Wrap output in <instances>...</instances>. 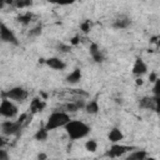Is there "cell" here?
Returning a JSON list of instances; mask_svg holds the SVG:
<instances>
[{
	"instance_id": "obj_1",
	"label": "cell",
	"mask_w": 160,
	"mask_h": 160,
	"mask_svg": "<svg viewBox=\"0 0 160 160\" xmlns=\"http://www.w3.org/2000/svg\"><path fill=\"white\" fill-rule=\"evenodd\" d=\"M64 128L71 140L82 139V138L88 136L90 132V126L80 120H70Z\"/></svg>"
},
{
	"instance_id": "obj_2",
	"label": "cell",
	"mask_w": 160,
	"mask_h": 160,
	"mask_svg": "<svg viewBox=\"0 0 160 160\" xmlns=\"http://www.w3.org/2000/svg\"><path fill=\"white\" fill-rule=\"evenodd\" d=\"M70 120H71V119H70L69 114H66V112H64V111H55V112H52V114L48 118V121H46V124H45V128H46L48 130H54V129L65 126Z\"/></svg>"
},
{
	"instance_id": "obj_3",
	"label": "cell",
	"mask_w": 160,
	"mask_h": 160,
	"mask_svg": "<svg viewBox=\"0 0 160 160\" xmlns=\"http://www.w3.org/2000/svg\"><path fill=\"white\" fill-rule=\"evenodd\" d=\"M2 95V98H8V99H10V100H14V101H24V100H26V98H28V91L24 89V88H21V86H15V88H11V89H9L8 91H5V92H2L1 94Z\"/></svg>"
},
{
	"instance_id": "obj_4",
	"label": "cell",
	"mask_w": 160,
	"mask_h": 160,
	"mask_svg": "<svg viewBox=\"0 0 160 160\" xmlns=\"http://www.w3.org/2000/svg\"><path fill=\"white\" fill-rule=\"evenodd\" d=\"M0 114L4 118L11 119L18 114V106L8 98H2L1 104H0Z\"/></svg>"
},
{
	"instance_id": "obj_5",
	"label": "cell",
	"mask_w": 160,
	"mask_h": 160,
	"mask_svg": "<svg viewBox=\"0 0 160 160\" xmlns=\"http://www.w3.org/2000/svg\"><path fill=\"white\" fill-rule=\"evenodd\" d=\"M134 148L132 146H126V145H120L118 142H112V145L110 146V149L106 151V156H110V158H120L122 156L125 152L132 150Z\"/></svg>"
},
{
	"instance_id": "obj_6",
	"label": "cell",
	"mask_w": 160,
	"mask_h": 160,
	"mask_svg": "<svg viewBox=\"0 0 160 160\" xmlns=\"http://www.w3.org/2000/svg\"><path fill=\"white\" fill-rule=\"evenodd\" d=\"M21 125H22V122H20L19 120H16V121L8 120V121H4L1 124V131L5 135H15L20 131Z\"/></svg>"
},
{
	"instance_id": "obj_7",
	"label": "cell",
	"mask_w": 160,
	"mask_h": 160,
	"mask_svg": "<svg viewBox=\"0 0 160 160\" xmlns=\"http://www.w3.org/2000/svg\"><path fill=\"white\" fill-rule=\"evenodd\" d=\"M0 39L4 42H9V44H14V45H18L19 44L15 34L5 24H1L0 25Z\"/></svg>"
},
{
	"instance_id": "obj_8",
	"label": "cell",
	"mask_w": 160,
	"mask_h": 160,
	"mask_svg": "<svg viewBox=\"0 0 160 160\" xmlns=\"http://www.w3.org/2000/svg\"><path fill=\"white\" fill-rule=\"evenodd\" d=\"M146 71H148V66H146L145 61L141 58H136L134 66H132V74L138 78H141L144 74H146Z\"/></svg>"
},
{
	"instance_id": "obj_9",
	"label": "cell",
	"mask_w": 160,
	"mask_h": 160,
	"mask_svg": "<svg viewBox=\"0 0 160 160\" xmlns=\"http://www.w3.org/2000/svg\"><path fill=\"white\" fill-rule=\"evenodd\" d=\"M45 64H46L48 66H50L51 69H55V70H64L65 66H66V64H65L60 58H55V56L46 59V60H45Z\"/></svg>"
},
{
	"instance_id": "obj_10",
	"label": "cell",
	"mask_w": 160,
	"mask_h": 160,
	"mask_svg": "<svg viewBox=\"0 0 160 160\" xmlns=\"http://www.w3.org/2000/svg\"><path fill=\"white\" fill-rule=\"evenodd\" d=\"M45 108V101L41 99V98H34L30 102V110L32 114L35 112H39V111H42V109Z\"/></svg>"
},
{
	"instance_id": "obj_11",
	"label": "cell",
	"mask_w": 160,
	"mask_h": 160,
	"mask_svg": "<svg viewBox=\"0 0 160 160\" xmlns=\"http://www.w3.org/2000/svg\"><path fill=\"white\" fill-rule=\"evenodd\" d=\"M90 55H91V58L94 59V61H96V62H102V61H104V55H102L101 50H100L99 46H98L96 44H94V42L90 45Z\"/></svg>"
},
{
	"instance_id": "obj_12",
	"label": "cell",
	"mask_w": 160,
	"mask_h": 160,
	"mask_svg": "<svg viewBox=\"0 0 160 160\" xmlns=\"http://www.w3.org/2000/svg\"><path fill=\"white\" fill-rule=\"evenodd\" d=\"M130 24H131V20L128 16H120L116 20H114L112 28H115V29H126V28L130 26Z\"/></svg>"
},
{
	"instance_id": "obj_13",
	"label": "cell",
	"mask_w": 160,
	"mask_h": 160,
	"mask_svg": "<svg viewBox=\"0 0 160 160\" xmlns=\"http://www.w3.org/2000/svg\"><path fill=\"white\" fill-rule=\"evenodd\" d=\"M108 138H109V140H110L111 142H119L120 140H122L124 135H122V132H121V130H120L119 128H114V129L110 130Z\"/></svg>"
},
{
	"instance_id": "obj_14",
	"label": "cell",
	"mask_w": 160,
	"mask_h": 160,
	"mask_svg": "<svg viewBox=\"0 0 160 160\" xmlns=\"http://www.w3.org/2000/svg\"><path fill=\"white\" fill-rule=\"evenodd\" d=\"M81 80V71H80V69H74L68 76H66V81L69 82V84H76V82H79Z\"/></svg>"
},
{
	"instance_id": "obj_15",
	"label": "cell",
	"mask_w": 160,
	"mask_h": 160,
	"mask_svg": "<svg viewBox=\"0 0 160 160\" xmlns=\"http://www.w3.org/2000/svg\"><path fill=\"white\" fill-rule=\"evenodd\" d=\"M140 108L142 109H150V110H154L155 109V98H149V96H145L140 100L139 102Z\"/></svg>"
},
{
	"instance_id": "obj_16",
	"label": "cell",
	"mask_w": 160,
	"mask_h": 160,
	"mask_svg": "<svg viewBox=\"0 0 160 160\" xmlns=\"http://www.w3.org/2000/svg\"><path fill=\"white\" fill-rule=\"evenodd\" d=\"M99 102H98V100H90L86 105H85V110H86V112L88 114H91V115H94V114H96L98 111H99Z\"/></svg>"
},
{
	"instance_id": "obj_17",
	"label": "cell",
	"mask_w": 160,
	"mask_h": 160,
	"mask_svg": "<svg viewBox=\"0 0 160 160\" xmlns=\"http://www.w3.org/2000/svg\"><path fill=\"white\" fill-rule=\"evenodd\" d=\"M148 152L145 150H135L128 156V160H144Z\"/></svg>"
},
{
	"instance_id": "obj_18",
	"label": "cell",
	"mask_w": 160,
	"mask_h": 160,
	"mask_svg": "<svg viewBox=\"0 0 160 160\" xmlns=\"http://www.w3.org/2000/svg\"><path fill=\"white\" fill-rule=\"evenodd\" d=\"M48 132H49V130L44 126V128H40L38 131H36V134L34 135V138H35V140H38V141H44V140H46L48 139Z\"/></svg>"
},
{
	"instance_id": "obj_19",
	"label": "cell",
	"mask_w": 160,
	"mask_h": 160,
	"mask_svg": "<svg viewBox=\"0 0 160 160\" xmlns=\"http://www.w3.org/2000/svg\"><path fill=\"white\" fill-rule=\"evenodd\" d=\"M15 8L18 9H22V8H29L32 5V0H14L12 4Z\"/></svg>"
},
{
	"instance_id": "obj_20",
	"label": "cell",
	"mask_w": 160,
	"mask_h": 160,
	"mask_svg": "<svg viewBox=\"0 0 160 160\" xmlns=\"http://www.w3.org/2000/svg\"><path fill=\"white\" fill-rule=\"evenodd\" d=\"M31 19H32V15H31L30 12H26V14H24V15L18 16V21H19L20 24H22V25H28V24H30Z\"/></svg>"
},
{
	"instance_id": "obj_21",
	"label": "cell",
	"mask_w": 160,
	"mask_h": 160,
	"mask_svg": "<svg viewBox=\"0 0 160 160\" xmlns=\"http://www.w3.org/2000/svg\"><path fill=\"white\" fill-rule=\"evenodd\" d=\"M96 148H98V144H96V141H95L94 139H90V140H88V141L85 142V149H86L88 151H90V152L96 151Z\"/></svg>"
},
{
	"instance_id": "obj_22",
	"label": "cell",
	"mask_w": 160,
	"mask_h": 160,
	"mask_svg": "<svg viewBox=\"0 0 160 160\" xmlns=\"http://www.w3.org/2000/svg\"><path fill=\"white\" fill-rule=\"evenodd\" d=\"M90 29H91V21H90V20H85V21H82V22L80 24V30H81L84 34H88V32L90 31Z\"/></svg>"
},
{
	"instance_id": "obj_23",
	"label": "cell",
	"mask_w": 160,
	"mask_h": 160,
	"mask_svg": "<svg viewBox=\"0 0 160 160\" xmlns=\"http://www.w3.org/2000/svg\"><path fill=\"white\" fill-rule=\"evenodd\" d=\"M48 1L58 5H70V4H74L76 0H48Z\"/></svg>"
},
{
	"instance_id": "obj_24",
	"label": "cell",
	"mask_w": 160,
	"mask_h": 160,
	"mask_svg": "<svg viewBox=\"0 0 160 160\" xmlns=\"http://www.w3.org/2000/svg\"><path fill=\"white\" fill-rule=\"evenodd\" d=\"M40 34H41V25H38L36 28H34L32 30L29 31V35H30V36H38V35H40Z\"/></svg>"
},
{
	"instance_id": "obj_25",
	"label": "cell",
	"mask_w": 160,
	"mask_h": 160,
	"mask_svg": "<svg viewBox=\"0 0 160 160\" xmlns=\"http://www.w3.org/2000/svg\"><path fill=\"white\" fill-rule=\"evenodd\" d=\"M154 94L156 96H160V79H158L155 82H154Z\"/></svg>"
},
{
	"instance_id": "obj_26",
	"label": "cell",
	"mask_w": 160,
	"mask_h": 160,
	"mask_svg": "<svg viewBox=\"0 0 160 160\" xmlns=\"http://www.w3.org/2000/svg\"><path fill=\"white\" fill-rule=\"evenodd\" d=\"M58 49H59V51H62V52H69V51H70V45L59 44V45H58Z\"/></svg>"
},
{
	"instance_id": "obj_27",
	"label": "cell",
	"mask_w": 160,
	"mask_h": 160,
	"mask_svg": "<svg viewBox=\"0 0 160 160\" xmlns=\"http://www.w3.org/2000/svg\"><path fill=\"white\" fill-rule=\"evenodd\" d=\"M156 112H160V96H156L155 95V109H154Z\"/></svg>"
},
{
	"instance_id": "obj_28",
	"label": "cell",
	"mask_w": 160,
	"mask_h": 160,
	"mask_svg": "<svg viewBox=\"0 0 160 160\" xmlns=\"http://www.w3.org/2000/svg\"><path fill=\"white\" fill-rule=\"evenodd\" d=\"M79 42H80V36H78V35L70 39V45H74V46H75V45H78Z\"/></svg>"
},
{
	"instance_id": "obj_29",
	"label": "cell",
	"mask_w": 160,
	"mask_h": 160,
	"mask_svg": "<svg viewBox=\"0 0 160 160\" xmlns=\"http://www.w3.org/2000/svg\"><path fill=\"white\" fill-rule=\"evenodd\" d=\"M11 5V4H14V0H0V8L2 9L4 8V5Z\"/></svg>"
},
{
	"instance_id": "obj_30",
	"label": "cell",
	"mask_w": 160,
	"mask_h": 160,
	"mask_svg": "<svg viewBox=\"0 0 160 160\" xmlns=\"http://www.w3.org/2000/svg\"><path fill=\"white\" fill-rule=\"evenodd\" d=\"M8 159H9V156H8L6 151L5 150H0V160H8Z\"/></svg>"
},
{
	"instance_id": "obj_31",
	"label": "cell",
	"mask_w": 160,
	"mask_h": 160,
	"mask_svg": "<svg viewBox=\"0 0 160 160\" xmlns=\"http://www.w3.org/2000/svg\"><path fill=\"white\" fill-rule=\"evenodd\" d=\"M149 80H150L151 82H155V81L158 80V78H156V74H155V72H151V74L149 75Z\"/></svg>"
},
{
	"instance_id": "obj_32",
	"label": "cell",
	"mask_w": 160,
	"mask_h": 160,
	"mask_svg": "<svg viewBox=\"0 0 160 160\" xmlns=\"http://www.w3.org/2000/svg\"><path fill=\"white\" fill-rule=\"evenodd\" d=\"M135 82H136V85H142V84H144V81H142L141 78H138V79L135 80Z\"/></svg>"
},
{
	"instance_id": "obj_33",
	"label": "cell",
	"mask_w": 160,
	"mask_h": 160,
	"mask_svg": "<svg viewBox=\"0 0 160 160\" xmlns=\"http://www.w3.org/2000/svg\"><path fill=\"white\" fill-rule=\"evenodd\" d=\"M155 44L160 48V36H156V41H155Z\"/></svg>"
},
{
	"instance_id": "obj_34",
	"label": "cell",
	"mask_w": 160,
	"mask_h": 160,
	"mask_svg": "<svg viewBox=\"0 0 160 160\" xmlns=\"http://www.w3.org/2000/svg\"><path fill=\"white\" fill-rule=\"evenodd\" d=\"M38 158H39V159H46V155H45V154H40Z\"/></svg>"
}]
</instances>
